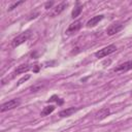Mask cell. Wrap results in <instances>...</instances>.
Returning a JSON list of instances; mask_svg holds the SVG:
<instances>
[{
  "instance_id": "obj_1",
  "label": "cell",
  "mask_w": 132,
  "mask_h": 132,
  "mask_svg": "<svg viewBox=\"0 0 132 132\" xmlns=\"http://www.w3.org/2000/svg\"><path fill=\"white\" fill-rule=\"evenodd\" d=\"M30 35H31V34H30L29 31H26V32H23V33L19 34L16 37H14V38L12 39V41H11V46H12V47H16V46H19L20 44L24 43L25 41L28 40V38L30 37Z\"/></svg>"
},
{
  "instance_id": "obj_2",
  "label": "cell",
  "mask_w": 132,
  "mask_h": 132,
  "mask_svg": "<svg viewBox=\"0 0 132 132\" xmlns=\"http://www.w3.org/2000/svg\"><path fill=\"white\" fill-rule=\"evenodd\" d=\"M116 51H117V46H116L114 44H110V45H107V46H105V47L99 50L98 52H96V53H95V56H96L97 58H104V57H106V56L112 54V53L116 52Z\"/></svg>"
},
{
  "instance_id": "obj_3",
  "label": "cell",
  "mask_w": 132,
  "mask_h": 132,
  "mask_svg": "<svg viewBox=\"0 0 132 132\" xmlns=\"http://www.w3.org/2000/svg\"><path fill=\"white\" fill-rule=\"evenodd\" d=\"M20 104H21V100H20L19 98H16V99H11V100H9V101L3 103V104L1 105L0 110H1V112H4V111H6V110H9V109H12V108H14V107H18Z\"/></svg>"
},
{
  "instance_id": "obj_4",
  "label": "cell",
  "mask_w": 132,
  "mask_h": 132,
  "mask_svg": "<svg viewBox=\"0 0 132 132\" xmlns=\"http://www.w3.org/2000/svg\"><path fill=\"white\" fill-rule=\"evenodd\" d=\"M82 26V23L80 20H77V21H74L73 23H71L68 27V29L66 30V33L67 34H73V33H76Z\"/></svg>"
},
{
  "instance_id": "obj_5",
  "label": "cell",
  "mask_w": 132,
  "mask_h": 132,
  "mask_svg": "<svg viewBox=\"0 0 132 132\" xmlns=\"http://www.w3.org/2000/svg\"><path fill=\"white\" fill-rule=\"evenodd\" d=\"M123 24H121V23H117V24H112V25H110L107 29H106V33H107V35H109V36H111V35H114L116 33H118V32H120L122 29H123Z\"/></svg>"
},
{
  "instance_id": "obj_6",
  "label": "cell",
  "mask_w": 132,
  "mask_h": 132,
  "mask_svg": "<svg viewBox=\"0 0 132 132\" xmlns=\"http://www.w3.org/2000/svg\"><path fill=\"white\" fill-rule=\"evenodd\" d=\"M67 5H68V2H62V3L58 4L55 8H53V10H52V12H51V16H56V15L60 14V13L66 8Z\"/></svg>"
},
{
  "instance_id": "obj_7",
  "label": "cell",
  "mask_w": 132,
  "mask_h": 132,
  "mask_svg": "<svg viewBox=\"0 0 132 132\" xmlns=\"http://www.w3.org/2000/svg\"><path fill=\"white\" fill-rule=\"evenodd\" d=\"M32 68V65H30V64H22V65H20V66H18V68L14 70V72L12 73L13 75H12V77L15 75V74H20V73H25V72H27V71H29L30 69Z\"/></svg>"
},
{
  "instance_id": "obj_8",
  "label": "cell",
  "mask_w": 132,
  "mask_h": 132,
  "mask_svg": "<svg viewBox=\"0 0 132 132\" xmlns=\"http://www.w3.org/2000/svg\"><path fill=\"white\" fill-rule=\"evenodd\" d=\"M130 69H132V61H127L123 64H120L118 67H116L113 69V71H117V72H119V71H128Z\"/></svg>"
},
{
  "instance_id": "obj_9",
  "label": "cell",
  "mask_w": 132,
  "mask_h": 132,
  "mask_svg": "<svg viewBox=\"0 0 132 132\" xmlns=\"http://www.w3.org/2000/svg\"><path fill=\"white\" fill-rule=\"evenodd\" d=\"M109 113H110L109 108H107V107H103V108H101L99 111L96 112L95 118H96L97 120H103V119H105L107 116H109Z\"/></svg>"
},
{
  "instance_id": "obj_10",
  "label": "cell",
  "mask_w": 132,
  "mask_h": 132,
  "mask_svg": "<svg viewBox=\"0 0 132 132\" xmlns=\"http://www.w3.org/2000/svg\"><path fill=\"white\" fill-rule=\"evenodd\" d=\"M102 19H103V15H102V14L93 16L92 19H90V20L88 21V23H87V27H94V26H96Z\"/></svg>"
},
{
  "instance_id": "obj_11",
  "label": "cell",
  "mask_w": 132,
  "mask_h": 132,
  "mask_svg": "<svg viewBox=\"0 0 132 132\" xmlns=\"http://www.w3.org/2000/svg\"><path fill=\"white\" fill-rule=\"evenodd\" d=\"M76 110H77V108H75V107H69V108H66V109L61 110V111L59 112V116H60L61 118L69 117V116H71L72 113H74Z\"/></svg>"
},
{
  "instance_id": "obj_12",
  "label": "cell",
  "mask_w": 132,
  "mask_h": 132,
  "mask_svg": "<svg viewBox=\"0 0 132 132\" xmlns=\"http://www.w3.org/2000/svg\"><path fill=\"white\" fill-rule=\"evenodd\" d=\"M54 110H55V106H54V105H48V106H45V107H43V109L41 110L40 116H41V117L48 116V114H50V113H52Z\"/></svg>"
},
{
  "instance_id": "obj_13",
  "label": "cell",
  "mask_w": 132,
  "mask_h": 132,
  "mask_svg": "<svg viewBox=\"0 0 132 132\" xmlns=\"http://www.w3.org/2000/svg\"><path fill=\"white\" fill-rule=\"evenodd\" d=\"M81 6L80 5H78V3H77V6L72 10V12H71V16L74 19V18H76V16H78L79 15V13L81 12Z\"/></svg>"
},
{
  "instance_id": "obj_14",
  "label": "cell",
  "mask_w": 132,
  "mask_h": 132,
  "mask_svg": "<svg viewBox=\"0 0 132 132\" xmlns=\"http://www.w3.org/2000/svg\"><path fill=\"white\" fill-rule=\"evenodd\" d=\"M52 101H56V102H57L58 104H60V105H61V104L63 103V100H61V99H60V98H59L58 96H56V95L52 96V97H51V98L48 99V102H52Z\"/></svg>"
},
{
  "instance_id": "obj_15",
  "label": "cell",
  "mask_w": 132,
  "mask_h": 132,
  "mask_svg": "<svg viewBox=\"0 0 132 132\" xmlns=\"http://www.w3.org/2000/svg\"><path fill=\"white\" fill-rule=\"evenodd\" d=\"M42 87H43V86H42L41 84H37V85H35L34 87H32L31 90H32V92H37V91H39Z\"/></svg>"
},
{
  "instance_id": "obj_16",
  "label": "cell",
  "mask_w": 132,
  "mask_h": 132,
  "mask_svg": "<svg viewBox=\"0 0 132 132\" xmlns=\"http://www.w3.org/2000/svg\"><path fill=\"white\" fill-rule=\"evenodd\" d=\"M29 78H30V75H26V76H23V77H22V78L19 80V82H18V86H20L21 84H23L24 81H26V80H27V79H29Z\"/></svg>"
},
{
  "instance_id": "obj_17",
  "label": "cell",
  "mask_w": 132,
  "mask_h": 132,
  "mask_svg": "<svg viewBox=\"0 0 132 132\" xmlns=\"http://www.w3.org/2000/svg\"><path fill=\"white\" fill-rule=\"evenodd\" d=\"M22 3H23V1H20V2H15V3H13V4L8 8V10H12L13 8H15L16 6H19V5H20V4H22Z\"/></svg>"
},
{
  "instance_id": "obj_18",
  "label": "cell",
  "mask_w": 132,
  "mask_h": 132,
  "mask_svg": "<svg viewBox=\"0 0 132 132\" xmlns=\"http://www.w3.org/2000/svg\"><path fill=\"white\" fill-rule=\"evenodd\" d=\"M53 4H54V2H53V1H50V2H46V3H45V8H46V9H48V8H51V7L53 6Z\"/></svg>"
}]
</instances>
